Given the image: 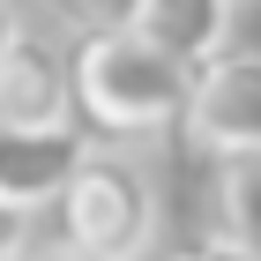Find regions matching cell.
I'll return each instance as SVG.
<instances>
[{
    "label": "cell",
    "instance_id": "obj_1",
    "mask_svg": "<svg viewBox=\"0 0 261 261\" xmlns=\"http://www.w3.org/2000/svg\"><path fill=\"white\" fill-rule=\"evenodd\" d=\"M187 97H194V75L164 60L157 45H142L135 30L67 45V127L90 149L164 142L172 127H187Z\"/></svg>",
    "mask_w": 261,
    "mask_h": 261
},
{
    "label": "cell",
    "instance_id": "obj_2",
    "mask_svg": "<svg viewBox=\"0 0 261 261\" xmlns=\"http://www.w3.org/2000/svg\"><path fill=\"white\" fill-rule=\"evenodd\" d=\"M53 231L75 254L142 261L157 246V179L135 149H82L67 187L53 194Z\"/></svg>",
    "mask_w": 261,
    "mask_h": 261
},
{
    "label": "cell",
    "instance_id": "obj_3",
    "mask_svg": "<svg viewBox=\"0 0 261 261\" xmlns=\"http://www.w3.org/2000/svg\"><path fill=\"white\" fill-rule=\"evenodd\" d=\"M187 135L224 157V149H261V53H224L194 75L187 97Z\"/></svg>",
    "mask_w": 261,
    "mask_h": 261
},
{
    "label": "cell",
    "instance_id": "obj_4",
    "mask_svg": "<svg viewBox=\"0 0 261 261\" xmlns=\"http://www.w3.org/2000/svg\"><path fill=\"white\" fill-rule=\"evenodd\" d=\"M231 22H239V0H135L127 30L157 45L164 60H179L187 75H201L209 60L231 53Z\"/></svg>",
    "mask_w": 261,
    "mask_h": 261
},
{
    "label": "cell",
    "instance_id": "obj_5",
    "mask_svg": "<svg viewBox=\"0 0 261 261\" xmlns=\"http://www.w3.org/2000/svg\"><path fill=\"white\" fill-rule=\"evenodd\" d=\"M0 127H67V53L38 30L0 53Z\"/></svg>",
    "mask_w": 261,
    "mask_h": 261
},
{
    "label": "cell",
    "instance_id": "obj_6",
    "mask_svg": "<svg viewBox=\"0 0 261 261\" xmlns=\"http://www.w3.org/2000/svg\"><path fill=\"white\" fill-rule=\"evenodd\" d=\"M90 142L75 127H0V201L15 209H53V194L67 187V172L82 164Z\"/></svg>",
    "mask_w": 261,
    "mask_h": 261
},
{
    "label": "cell",
    "instance_id": "obj_7",
    "mask_svg": "<svg viewBox=\"0 0 261 261\" xmlns=\"http://www.w3.org/2000/svg\"><path fill=\"white\" fill-rule=\"evenodd\" d=\"M217 231L261 261V149H224L217 157Z\"/></svg>",
    "mask_w": 261,
    "mask_h": 261
},
{
    "label": "cell",
    "instance_id": "obj_8",
    "mask_svg": "<svg viewBox=\"0 0 261 261\" xmlns=\"http://www.w3.org/2000/svg\"><path fill=\"white\" fill-rule=\"evenodd\" d=\"M45 15L60 30H75V38H105V30L135 22V0H45Z\"/></svg>",
    "mask_w": 261,
    "mask_h": 261
},
{
    "label": "cell",
    "instance_id": "obj_9",
    "mask_svg": "<svg viewBox=\"0 0 261 261\" xmlns=\"http://www.w3.org/2000/svg\"><path fill=\"white\" fill-rule=\"evenodd\" d=\"M142 261H254L239 239H224V231H194V239H157Z\"/></svg>",
    "mask_w": 261,
    "mask_h": 261
},
{
    "label": "cell",
    "instance_id": "obj_10",
    "mask_svg": "<svg viewBox=\"0 0 261 261\" xmlns=\"http://www.w3.org/2000/svg\"><path fill=\"white\" fill-rule=\"evenodd\" d=\"M30 254V209L0 201V261H22Z\"/></svg>",
    "mask_w": 261,
    "mask_h": 261
},
{
    "label": "cell",
    "instance_id": "obj_11",
    "mask_svg": "<svg viewBox=\"0 0 261 261\" xmlns=\"http://www.w3.org/2000/svg\"><path fill=\"white\" fill-rule=\"evenodd\" d=\"M22 261H105V254H75V246H60V239H53L45 254H22Z\"/></svg>",
    "mask_w": 261,
    "mask_h": 261
},
{
    "label": "cell",
    "instance_id": "obj_12",
    "mask_svg": "<svg viewBox=\"0 0 261 261\" xmlns=\"http://www.w3.org/2000/svg\"><path fill=\"white\" fill-rule=\"evenodd\" d=\"M15 30H22V15H15V0H0V53L15 45Z\"/></svg>",
    "mask_w": 261,
    "mask_h": 261
}]
</instances>
